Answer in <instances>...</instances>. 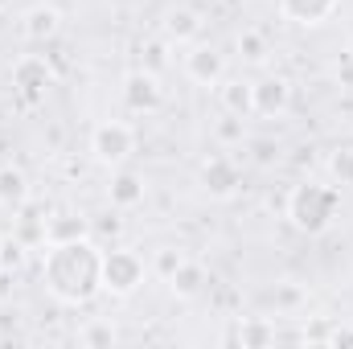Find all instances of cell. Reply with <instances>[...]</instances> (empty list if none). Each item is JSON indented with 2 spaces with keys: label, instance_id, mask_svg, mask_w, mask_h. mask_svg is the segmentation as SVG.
I'll use <instances>...</instances> for the list:
<instances>
[{
  "label": "cell",
  "instance_id": "cell-1",
  "mask_svg": "<svg viewBox=\"0 0 353 349\" xmlns=\"http://www.w3.org/2000/svg\"><path fill=\"white\" fill-rule=\"evenodd\" d=\"M41 283L62 304H90L103 292V251L90 239L54 243L41 259Z\"/></svg>",
  "mask_w": 353,
  "mask_h": 349
},
{
  "label": "cell",
  "instance_id": "cell-2",
  "mask_svg": "<svg viewBox=\"0 0 353 349\" xmlns=\"http://www.w3.org/2000/svg\"><path fill=\"white\" fill-rule=\"evenodd\" d=\"M337 210H341V189L337 185L304 181L288 193V218L300 235H325L333 226Z\"/></svg>",
  "mask_w": 353,
  "mask_h": 349
},
{
  "label": "cell",
  "instance_id": "cell-3",
  "mask_svg": "<svg viewBox=\"0 0 353 349\" xmlns=\"http://www.w3.org/2000/svg\"><path fill=\"white\" fill-rule=\"evenodd\" d=\"M132 152H136V132H132V123L107 119V123H99V128L90 132V157H94L99 165L115 169V165H123Z\"/></svg>",
  "mask_w": 353,
  "mask_h": 349
},
{
  "label": "cell",
  "instance_id": "cell-4",
  "mask_svg": "<svg viewBox=\"0 0 353 349\" xmlns=\"http://www.w3.org/2000/svg\"><path fill=\"white\" fill-rule=\"evenodd\" d=\"M144 259L136 251H103V292L107 296H132L144 283Z\"/></svg>",
  "mask_w": 353,
  "mask_h": 349
},
{
  "label": "cell",
  "instance_id": "cell-5",
  "mask_svg": "<svg viewBox=\"0 0 353 349\" xmlns=\"http://www.w3.org/2000/svg\"><path fill=\"white\" fill-rule=\"evenodd\" d=\"M12 87L21 94L25 107H37L46 99V90L54 87V66L41 58V54H25L17 66H12Z\"/></svg>",
  "mask_w": 353,
  "mask_h": 349
},
{
  "label": "cell",
  "instance_id": "cell-6",
  "mask_svg": "<svg viewBox=\"0 0 353 349\" xmlns=\"http://www.w3.org/2000/svg\"><path fill=\"white\" fill-rule=\"evenodd\" d=\"M181 66H185V79L197 83V87H218V83L226 79V58H222L214 46H201V41H193V46L185 50Z\"/></svg>",
  "mask_w": 353,
  "mask_h": 349
},
{
  "label": "cell",
  "instance_id": "cell-7",
  "mask_svg": "<svg viewBox=\"0 0 353 349\" xmlns=\"http://www.w3.org/2000/svg\"><path fill=\"white\" fill-rule=\"evenodd\" d=\"M123 103H128V111H136V115H152V111H161V103H165V90H161V74H152V70H132L128 79H123Z\"/></svg>",
  "mask_w": 353,
  "mask_h": 349
},
{
  "label": "cell",
  "instance_id": "cell-8",
  "mask_svg": "<svg viewBox=\"0 0 353 349\" xmlns=\"http://www.w3.org/2000/svg\"><path fill=\"white\" fill-rule=\"evenodd\" d=\"M255 90V115L263 119H283L292 111V83L283 74H267L259 83H251Z\"/></svg>",
  "mask_w": 353,
  "mask_h": 349
},
{
  "label": "cell",
  "instance_id": "cell-9",
  "mask_svg": "<svg viewBox=\"0 0 353 349\" xmlns=\"http://www.w3.org/2000/svg\"><path fill=\"white\" fill-rule=\"evenodd\" d=\"M197 181H201V189L210 197H234L239 185H243V173H239V165L230 157H210V161H201Z\"/></svg>",
  "mask_w": 353,
  "mask_h": 349
},
{
  "label": "cell",
  "instance_id": "cell-10",
  "mask_svg": "<svg viewBox=\"0 0 353 349\" xmlns=\"http://www.w3.org/2000/svg\"><path fill=\"white\" fill-rule=\"evenodd\" d=\"M161 37H165L169 46H193V41L201 37V12H197V8H185V4L169 8L165 21H161Z\"/></svg>",
  "mask_w": 353,
  "mask_h": 349
},
{
  "label": "cell",
  "instance_id": "cell-11",
  "mask_svg": "<svg viewBox=\"0 0 353 349\" xmlns=\"http://www.w3.org/2000/svg\"><path fill=\"white\" fill-rule=\"evenodd\" d=\"M90 239V218L87 214H74V210H58L46 218V247L54 243H79Z\"/></svg>",
  "mask_w": 353,
  "mask_h": 349
},
{
  "label": "cell",
  "instance_id": "cell-12",
  "mask_svg": "<svg viewBox=\"0 0 353 349\" xmlns=\"http://www.w3.org/2000/svg\"><path fill=\"white\" fill-rule=\"evenodd\" d=\"M337 4L341 0H279V17L292 21V25L312 29V25H325L337 12Z\"/></svg>",
  "mask_w": 353,
  "mask_h": 349
},
{
  "label": "cell",
  "instance_id": "cell-13",
  "mask_svg": "<svg viewBox=\"0 0 353 349\" xmlns=\"http://www.w3.org/2000/svg\"><path fill=\"white\" fill-rule=\"evenodd\" d=\"M218 103L226 115H239V119H251L255 115V90L247 79H222L218 83Z\"/></svg>",
  "mask_w": 353,
  "mask_h": 349
},
{
  "label": "cell",
  "instance_id": "cell-14",
  "mask_svg": "<svg viewBox=\"0 0 353 349\" xmlns=\"http://www.w3.org/2000/svg\"><path fill=\"white\" fill-rule=\"evenodd\" d=\"M58 29H62V12L54 4H33L21 17V33L29 41H50V37H58Z\"/></svg>",
  "mask_w": 353,
  "mask_h": 349
},
{
  "label": "cell",
  "instance_id": "cell-15",
  "mask_svg": "<svg viewBox=\"0 0 353 349\" xmlns=\"http://www.w3.org/2000/svg\"><path fill=\"white\" fill-rule=\"evenodd\" d=\"M230 346H243V349H263V346H275V325L267 317H243L234 325V333L226 337Z\"/></svg>",
  "mask_w": 353,
  "mask_h": 349
},
{
  "label": "cell",
  "instance_id": "cell-16",
  "mask_svg": "<svg viewBox=\"0 0 353 349\" xmlns=\"http://www.w3.org/2000/svg\"><path fill=\"white\" fill-rule=\"evenodd\" d=\"M144 177L140 173H115L111 177V185H107V201L115 206V210H136L140 201H144Z\"/></svg>",
  "mask_w": 353,
  "mask_h": 349
},
{
  "label": "cell",
  "instance_id": "cell-17",
  "mask_svg": "<svg viewBox=\"0 0 353 349\" xmlns=\"http://www.w3.org/2000/svg\"><path fill=\"white\" fill-rule=\"evenodd\" d=\"M205 283H210V275H205V267H201L197 259H185L173 275H169V292H173L176 300H193V296H201Z\"/></svg>",
  "mask_w": 353,
  "mask_h": 349
},
{
  "label": "cell",
  "instance_id": "cell-18",
  "mask_svg": "<svg viewBox=\"0 0 353 349\" xmlns=\"http://www.w3.org/2000/svg\"><path fill=\"white\" fill-rule=\"evenodd\" d=\"M17 214H21V218H17V239H21L25 247H46V218H50V214H46L41 206H29V201H25Z\"/></svg>",
  "mask_w": 353,
  "mask_h": 349
},
{
  "label": "cell",
  "instance_id": "cell-19",
  "mask_svg": "<svg viewBox=\"0 0 353 349\" xmlns=\"http://www.w3.org/2000/svg\"><path fill=\"white\" fill-rule=\"evenodd\" d=\"M25 201H29V177L17 165H0V206L21 210Z\"/></svg>",
  "mask_w": 353,
  "mask_h": 349
},
{
  "label": "cell",
  "instance_id": "cell-20",
  "mask_svg": "<svg viewBox=\"0 0 353 349\" xmlns=\"http://www.w3.org/2000/svg\"><path fill=\"white\" fill-rule=\"evenodd\" d=\"M115 341H119V333H115L111 321H87L79 329V346H87V349H111Z\"/></svg>",
  "mask_w": 353,
  "mask_h": 349
},
{
  "label": "cell",
  "instance_id": "cell-21",
  "mask_svg": "<svg viewBox=\"0 0 353 349\" xmlns=\"http://www.w3.org/2000/svg\"><path fill=\"white\" fill-rule=\"evenodd\" d=\"M239 54H243V62H251V66H263L267 62V37L259 33V29H243L239 33Z\"/></svg>",
  "mask_w": 353,
  "mask_h": 349
},
{
  "label": "cell",
  "instance_id": "cell-22",
  "mask_svg": "<svg viewBox=\"0 0 353 349\" xmlns=\"http://www.w3.org/2000/svg\"><path fill=\"white\" fill-rule=\"evenodd\" d=\"M29 259V247L12 235V239H0V271H8V275H17L21 267Z\"/></svg>",
  "mask_w": 353,
  "mask_h": 349
},
{
  "label": "cell",
  "instance_id": "cell-23",
  "mask_svg": "<svg viewBox=\"0 0 353 349\" xmlns=\"http://www.w3.org/2000/svg\"><path fill=\"white\" fill-rule=\"evenodd\" d=\"M329 177L333 185H353V148H337L329 157Z\"/></svg>",
  "mask_w": 353,
  "mask_h": 349
},
{
  "label": "cell",
  "instance_id": "cell-24",
  "mask_svg": "<svg viewBox=\"0 0 353 349\" xmlns=\"http://www.w3.org/2000/svg\"><path fill=\"white\" fill-rule=\"evenodd\" d=\"M214 136H218V144H243V140H247V119L226 115V119H218Z\"/></svg>",
  "mask_w": 353,
  "mask_h": 349
},
{
  "label": "cell",
  "instance_id": "cell-25",
  "mask_svg": "<svg viewBox=\"0 0 353 349\" xmlns=\"http://www.w3.org/2000/svg\"><path fill=\"white\" fill-rule=\"evenodd\" d=\"M185 259H189L185 251H176V247H161V251L152 255V271H157V275L169 283V275H173V271H176V267H181Z\"/></svg>",
  "mask_w": 353,
  "mask_h": 349
},
{
  "label": "cell",
  "instance_id": "cell-26",
  "mask_svg": "<svg viewBox=\"0 0 353 349\" xmlns=\"http://www.w3.org/2000/svg\"><path fill=\"white\" fill-rule=\"evenodd\" d=\"M140 58H144V70L161 74V70L169 66V41H165V37H161V41H148V46L140 50Z\"/></svg>",
  "mask_w": 353,
  "mask_h": 349
},
{
  "label": "cell",
  "instance_id": "cell-27",
  "mask_svg": "<svg viewBox=\"0 0 353 349\" xmlns=\"http://www.w3.org/2000/svg\"><path fill=\"white\" fill-rule=\"evenodd\" d=\"M325 346L350 349L353 346V325H333V329H329V337H325Z\"/></svg>",
  "mask_w": 353,
  "mask_h": 349
},
{
  "label": "cell",
  "instance_id": "cell-28",
  "mask_svg": "<svg viewBox=\"0 0 353 349\" xmlns=\"http://www.w3.org/2000/svg\"><path fill=\"white\" fill-rule=\"evenodd\" d=\"M251 148H255V161H259V165H271V161H275V157H279V148H275V144H271V140H255V144H251Z\"/></svg>",
  "mask_w": 353,
  "mask_h": 349
}]
</instances>
